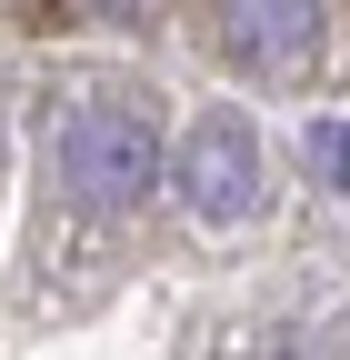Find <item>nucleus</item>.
<instances>
[{
    "instance_id": "7ed1b4c3",
    "label": "nucleus",
    "mask_w": 350,
    "mask_h": 360,
    "mask_svg": "<svg viewBox=\"0 0 350 360\" xmlns=\"http://www.w3.org/2000/svg\"><path fill=\"white\" fill-rule=\"evenodd\" d=\"M221 51L260 80H300L320 60V0H221Z\"/></svg>"
},
{
    "instance_id": "20e7f679",
    "label": "nucleus",
    "mask_w": 350,
    "mask_h": 360,
    "mask_svg": "<svg viewBox=\"0 0 350 360\" xmlns=\"http://www.w3.org/2000/svg\"><path fill=\"white\" fill-rule=\"evenodd\" d=\"M311 170L330 180V191H350V130H340V120H320V130H311Z\"/></svg>"
},
{
    "instance_id": "f257e3e1",
    "label": "nucleus",
    "mask_w": 350,
    "mask_h": 360,
    "mask_svg": "<svg viewBox=\"0 0 350 360\" xmlns=\"http://www.w3.org/2000/svg\"><path fill=\"white\" fill-rule=\"evenodd\" d=\"M51 180H60L70 200H91V210H141L160 180H170V160H160V141H150L141 110L80 101V110L51 120Z\"/></svg>"
},
{
    "instance_id": "39448f33",
    "label": "nucleus",
    "mask_w": 350,
    "mask_h": 360,
    "mask_svg": "<svg viewBox=\"0 0 350 360\" xmlns=\"http://www.w3.org/2000/svg\"><path fill=\"white\" fill-rule=\"evenodd\" d=\"M70 11H80V20H130L141 0H70Z\"/></svg>"
},
{
    "instance_id": "f03ea898",
    "label": "nucleus",
    "mask_w": 350,
    "mask_h": 360,
    "mask_svg": "<svg viewBox=\"0 0 350 360\" xmlns=\"http://www.w3.org/2000/svg\"><path fill=\"white\" fill-rule=\"evenodd\" d=\"M170 191H181L190 220H250L260 210V141H250V120L240 110H200L181 130V150H170Z\"/></svg>"
}]
</instances>
